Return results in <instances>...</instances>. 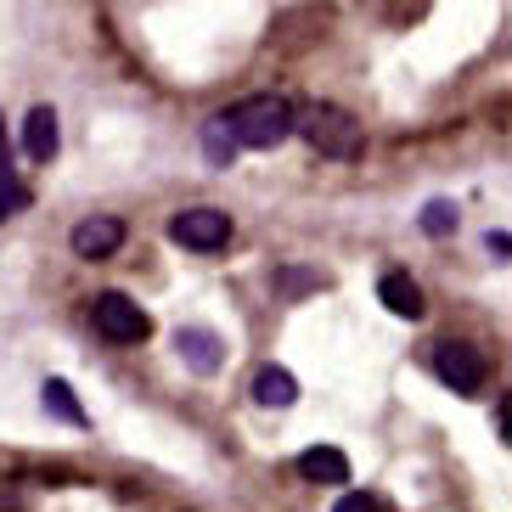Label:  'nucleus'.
Wrapping results in <instances>:
<instances>
[{
  "label": "nucleus",
  "instance_id": "12",
  "mask_svg": "<svg viewBox=\"0 0 512 512\" xmlns=\"http://www.w3.org/2000/svg\"><path fill=\"white\" fill-rule=\"evenodd\" d=\"M40 400H46V411H51L57 422H68V428H91V417L79 411L74 389H68L62 377H46V383H40Z\"/></svg>",
  "mask_w": 512,
  "mask_h": 512
},
{
  "label": "nucleus",
  "instance_id": "9",
  "mask_svg": "<svg viewBox=\"0 0 512 512\" xmlns=\"http://www.w3.org/2000/svg\"><path fill=\"white\" fill-rule=\"evenodd\" d=\"M254 400H259V406H271V411L293 406V400H299V377L287 372V366L265 361V366L254 372Z\"/></svg>",
  "mask_w": 512,
  "mask_h": 512
},
{
  "label": "nucleus",
  "instance_id": "19",
  "mask_svg": "<svg viewBox=\"0 0 512 512\" xmlns=\"http://www.w3.org/2000/svg\"><path fill=\"white\" fill-rule=\"evenodd\" d=\"M0 158H6V124H0Z\"/></svg>",
  "mask_w": 512,
  "mask_h": 512
},
{
  "label": "nucleus",
  "instance_id": "7",
  "mask_svg": "<svg viewBox=\"0 0 512 512\" xmlns=\"http://www.w3.org/2000/svg\"><path fill=\"white\" fill-rule=\"evenodd\" d=\"M175 355H181L192 372L209 377V372H220V361H226V344H220L209 327H181L175 332Z\"/></svg>",
  "mask_w": 512,
  "mask_h": 512
},
{
  "label": "nucleus",
  "instance_id": "4",
  "mask_svg": "<svg viewBox=\"0 0 512 512\" xmlns=\"http://www.w3.org/2000/svg\"><path fill=\"white\" fill-rule=\"evenodd\" d=\"M169 242L186 254H220L231 242V220L220 209H181L169 220Z\"/></svg>",
  "mask_w": 512,
  "mask_h": 512
},
{
  "label": "nucleus",
  "instance_id": "18",
  "mask_svg": "<svg viewBox=\"0 0 512 512\" xmlns=\"http://www.w3.org/2000/svg\"><path fill=\"white\" fill-rule=\"evenodd\" d=\"M484 248H490V254H496V259H507V254H512L507 231H490V237H484Z\"/></svg>",
  "mask_w": 512,
  "mask_h": 512
},
{
  "label": "nucleus",
  "instance_id": "14",
  "mask_svg": "<svg viewBox=\"0 0 512 512\" xmlns=\"http://www.w3.org/2000/svg\"><path fill=\"white\" fill-rule=\"evenodd\" d=\"M417 226H422V237H451V231H456V203H451V197H434V203H422Z\"/></svg>",
  "mask_w": 512,
  "mask_h": 512
},
{
  "label": "nucleus",
  "instance_id": "11",
  "mask_svg": "<svg viewBox=\"0 0 512 512\" xmlns=\"http://www.w3.org/2000/svg\"><path fill=\"white\" fill-rule=\"evenodd\" d=\"M299 473L310 484H344L349 479V456L338 451V445H310V451L299 456Z\"/></svg>",
  "mask_w": 512,
  "mask_h": 512
},
{
  "label": "nucleus",
  "instance_id": "13",
  "mask_svg": "<svg viewBox=\"0 0 512 512\" xmlns=\"http://www.w3.org/2000/svg\"><path fill=\"white\" fill-rule=\"evenodd\" d=\"M237 136H231V124L226 119H209L203 124V158H209V169H231L237 164Z\"/></svg>",
  "mask_w": 512,
  "mask_h": 512
},
{
  "label": "nucleus",
  "instance_id": "16",
  "mask_svg": "<svg viewBox=\"0 0 512 512\" xmlns=\"http://www.w3.org/2000/svg\"><path fill=\"white\" fill-rule=\"evenodd\" d=\"M310 287H321V276L310 271V265H287V271H276V293H282V299H299V293H310Z\"/></svg>",
  "mask_w": 512,
  "mask_h": 512
},
{
  "label": "nucleus",
  "instance_id": "1",
  "mask_svg": "<svg viewBox=\"0 0 512 512\" xmlns=\"http://www.w3.org/2000/svg\"><path fill=\"white\" fill-rule=\"evenodd\" d=\"M293 130H299V136L310 141V152L327 158V164H355L366 152L361 119H349L344 107H332V102H310L304 113H293Z\"/></svg>",
  "mask_w": 512,
  "mask_h": 512
},
{
  "label": "nucleus",
  "instance_id": "6",
  "mask_svg": "<svg viewBox=\"0 0 512 512\" xmlns=\"http://www.w3.org/2000/svg\"><path fill=\"white\" fill-rule=\"evenodd\" d=\"M68 242H74L79 259H113L124 248V220H113V214H85L68 231Z\"/></svg>",
  "mask_w": 512,
  "mask_h": 512
},
{
  "label": "nucleus",
  "instance_id": "3",
  "mask_svg": "<svg viewBox=\"0 0 512 512\" xmlns=\"http://www.w3.org/2000/svg\"><path fill=\"white\" fill-rule=\"evenodd\" d=\"M91 327L102 332L107 344H147L152 338V321L130 293H96L91 304Z\"/></svg>",
  "mask_w": 512,
  "mask_h": 512
},
{
  "label": "nucleus",
  "instance_id": "2",
  "mask_svg": "<svg viewBox=\"0 0 512 512\" xmlns=\"http://www.w3.org/2000/svg\"><path fill=\"white\" fill-rule=\"evenodd\" d=\"M220 119L231 124V136H237V147H254V152H271L282 147L287 136H293V102L276 91H259V96H242L231 113H220Z\"/></svg>",
  "mask_w": 512,
  "mask_h": 512
},
{
  "label": "nucleus",
  "instance_id": "10",
  "mask_svg": "<svg viewBox=\"0 0 512 512\" xmlns=\"http://www.w3.org/2000/svg\"><path fill=\"white\" fill-rule=\"evenodd\" d=\"M23 152H29L34 164H51L57 158V113L51 107H29V119H23Z\"/></svg>",
  "mask_w": 512,
  "mask_h": 512
},
{
  "label": "nucleus",
  "instance_id": "15",
  "mask_svg": "<svg viewBox=\"0 0 512 512\" xmlns=\"http://www.w3.org/2000/svg\"><path fill=\"white\" fill-rule=\"evenodd\" d=\"M29 209V186L12 175V164L0 158V220H12V214H23Z\"/></svg>",
  "mask_w": 512,
  "mask_h": 512
},
{
  "label": "nucleus",
  "instance_id": "8",
  "mask_svg": "<svg viewBox=\"0 0 512 512\" xmlns=\"http://www.w3.org/2000/svg\"><path fill=\"white\" fill-rule=\"evenodd\" d=\"M377 299H383V310H394L400 321H422V310H428L422 287L411 282L406 271H389V276H383V282H377Z\"/></svg>",
  "mask_w": 512,
  "mask_h": 512
},
{
  "label": "nucleus",
  "instance_id": "5",
  "mask_svg": "<svg viewBox=\"0 0 512 512\" xmlns=\"http://www.w3.org/2000/svg\"><path fill=\"white\" fill-rule=\"evenodd\" d=\"M434 372L445 389L456 394H479L484 389V372H490V361H484V349L462 344V338H445V344H434Z\"/></svg>",
  "mask_w": 512,
  "mask_h": 512
},
{
  "label": "nucleus",
  "instance_id": "17",
  "mask_svg": "<svg viewBox=\"0 0 512 512\" xmlns=\"http://www.w3.org/2000/svg\"><path fill=\"white\" fill-rule=\"evenodd\" d=\"M332 512H389V507H383V496H372V490H349L344 501H332Z\"/></svg>",
  "mask_w": 512,
  "mask_h": 512
}]
</instances>
